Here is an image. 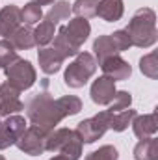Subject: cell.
I'll list each match as a JSON object with an SVG mask.
<instances>
[{
  "mask_svg": "<svg viewBox=\"0 0 158 160\" xmlns=\"http://www.w3.org/2000/svg\"><path fill=\"white\" fill-rule=\"evenodd\" d=\"M7 41L13 45L15 50H30L32 47H36V38H34V30L26 24V26H19Z\"/></svg>",
  "mask_w": 158,
  "mask_h": 160,
  "instance_id": "obj_18",
  "label": "cell"
},
{
  "mask_svg": "<svg viewBox=\"0 0 158 160\" xmlns=\"http://www.w3.org/2000/svg\"><path fill=\"white\" fill-rule=\"evenodd\" d=\"M37 60H39V67L45 75H56L62 69L63 63V56L54 48V47H43L37 52Z\"/></svg>",
  "mask_w": 158,
  "mask_h": 160,
  "instance_id": "obj_15",
  "label": "cell"
},
{
  "mask_svg": "<svg viewBox=\"0 0 158 160\" xmlns=\"http://www.w3.org/2000/svg\"><path fill=\"white\" fill-rule=\"evenodd\" d=\"M71 4L65 2V0H60V2H54V6L48 9V13L45 15L47 21H50L52 24H58L60 21H67L69 15H71Z\"/></svg>",
  "mask_w": 158,
  "mask_h": 160,
  "instance_id": "obj_21",
  "label": "cell"
},
{
  "mask_svg": "<svg viewBox=\"0 0 158 160\" xmlns=\"http://www.w3.org/2000/svg\"><path fill=\"white\" fill-rule=\"evenodd\" d=\"M91 26L87 22V19L82 17H75L69 21V24H65L63 28H60L58 36L54 38V48L63 56H77L80 52V47L86 43V39L89 38Z\"/></svg>",
  "mask_w": 158,
  "mask_h": 160,
  "instance_id": "obj_2",
  "label": "cell"
},
{
  "mask_svg": "<svg viewBox=\"0 0 158 160\" xmlns=\"http://www.w3.org/2000/svg\"><path fill=\"white\" fill-rule=\"evenodd\" d=\"M6 82H9L11 86H15L19 91H24V89H30L36 80H37V75H36V69L34 65L28 62V60H22V58H17L13 63H9L6 69Z\"/></svg>",
  "mask_w": 158,
  "mask_h": 160,
  "instance_id": "obj_7",
  "label": "cell"
},
{
  "mask_svg": "<svg viewBox=\"0 0 158 160\" xmlns=\"http://www.w3.org/2000/svg\"><path fill=\"white\" fill-rule=\"evenodd\" d=\"M17 50L13 48V45L7 39L0 41V69H6L9 63H13L17 60Z\"/></svg>",
  "mask_w": 158,
  "mask_h": 160,
  "instance_id": "obj_26",
  "label": "cell"
},
{
  "mask_svg": "<svg viewBox=\"0 0 158 160\" xmlns=\"http://www.w3.org/2000/svg\"><path fill=\"white\" fill-rule=\"evenodd\" d=\"M134 160H158V140L155 136L140 140L134 147Z\"/></svg>",
  "mask_w": 158,
  "mask_h": 160,
  "instance_id": "obj_19",
  "label": "cell"
},
{
  "mask_svg": "<svg viewBox=\"0 0 158 160\" xmlns=\"http://www.w3.org/2000/svg\"><path fill=\"white\" fill-rule=\"evenodd\" d=\"M50 160H67V158H65V157H60V155H58V157H54V158H50Z\"/></svg>",
  "mask_w": 158,
  "mask_h": 160,
  "instance_id": "obj_30",
  "label": "cell"
},
{
  "mask_svg": "<svg viewBox=\"0 0 158 160\" xmlns=\"http://www.w3.org/2000/svg\"><path fill=\"white\" fill-rule=\"evenodd\" d=\"M108 128H110V112L104 110L89 119L80 121L77 125V134L80 136L82 143H93L99 138H102Z\"/></svg>",
  "mask_w": 158,
  "mask_h": 160,
  "instance_id": "obj_8",
  "label": "cell"
},
{
  "mask_svg": "<svg viewBox=\"0 0 158 160\" xmlns=\"http://www.w3.org/2000/svg\"><path fill=\"white\" fill-rule=\"evenodd\" d=\"M84 160H119V153L114 145H102L97 151L89 153Z\"/></svg>",
  "mask_w": 158,
  "mask_h": 160,
  "instance_id": "obj_27",
  "label": "cell"
},
{
  "mask_svg": "<svg viewBox=\"0 0 158 160\" xmlns=\"http://www.w3.org/2000/svg\"><path fill=\"white\" fill-rule=\"evenodd\" d=\"M97 6H99V0H75V4L71 6V11L77 17L91 19L97 15Z\"/></svg>",
  "mask_w": 158,
  "mask_h": 160,
  "instance_id": "obj_22",
  "label": "cell"
},
{
  "mask_svg": "<svg viewBox=\"0 0 158 160\" xmlns=\"http://www.w3.org/2000/svg\"><path fill=\"white\" fill-rule=\"evenodd\" d=\"M32 2H34V4H37V6H48V4H54V2H56V0H32Z\"/></svg>",
  "mask_w": 158,
  "mask_h": 160,
  "instance_id": "obj_29",
  "label": "cell"
},
{
  "mask_svg": "<svg viewBox=\"0 0 158 160\" xmlns=\"http://www.w3.org/2000/svg\"><path fill=\"white\" fill-rule=\"evenodd\" d=\"M47 136H48V130L41 128L37 125H30V127H26V130L22 132V136L17 140L15 145L24 155L39 157L47 151Z\"/></svg>",
  "mask_w": 158,
  "mask_h": 160,
  "instance_id": "obj_9",
  "label": "cell"
},
{
  "mask_svg": "<svg viewBox=\"0 0 158 160\" xmlns=\"http://www.w3.org/2000/svg\"><path fill=\"white\" fill-rule=\"evenodd\" d=\"M132 130L140 140L151 138L155 136L158 130V119H156V112L153 114H145V116H136L132 119Z\"/></svg>",
  "mask_w": 158,
  "mask_h": 160,
  "instance_id": "obj_16",
  "label": "cell"
},
{
  "mask_svg": "<svg viewBox=\"0 0 158 160\" xmlns=\"http://www.w3.org/2000/svg\"><path fill=\"white\" fill-rule=\"evenodd\" d=\"M41 19H43V11H41L39 6L34 4V2H28V4L21 9V22H26L28 26L39 22Z\"/></svg>",
  "mask_w": 158,
  "mask_h": 160,
  "instance_id": "obj_24",
  "label": "cell"
},
{
  "mask_svg": "<svg viewBox=\"0 0 158 160\" xmlns=\"http://www.w3.org/2000/svg\"><path fill=\"white\" fill-rule=\"evenodd\" d=\"M24 130H26V119L22 116L13 114L0 121V151L15 145Z\"/></svg>",
  "mask_w": 158,
  "mask_h": 160,
  "instance_id": "obj_10",
  "label": "cell"
},
{
  "mask_svg": "<svg viewBox=\"0 0 158 160\" xmlns=\"http://www.w3.org/2000/svg\"><path fill=\"white\" fill-rule=\"evenodd\" d=\"M47 88L48 80L45 78L41 82V89L26 101L24 110L32 125H37L50 132L56 128V125H60L62 119L77 116L82 110V101L75 95H63L60 99H54Z\"/></svg>",
  "mask_w": 158,
  "mask_h": 160,
  "instance_id": "obj_1",
  "label": "cell"
},
{
  "mask_svg": "<svg viewBox=\"0 0 158 160\" xmlns=\"http://www.w3.org/2000/svg\"><path fill=\"white\" fill-rule=\"evenodd\" d=\"M116 91H117V89H116V82L102 75V77H99V78L93 82L89 95H91V101H93L95 104L104 106V104H110V102H112Z\"/></svg>",
  "mask_w": 158,
  "mask_h": 160,
  "instance_id": "obj_13",
  "label": "cell"
},
{
  "mask_svg": "<svg viewBox=\"0 0 158 160\" xmlns=\"http://www.w3.org/2000/svg\"><path fill=\"white\" fill-rule=\"evenodd\" d=\"M125 32L128 34L130 43L134 47H140V48H149L156 43L158 32H156V13L151 9V8H140L128 26L125 28Z\"/></svg>",
  "mask_w": 158,
  "mask_h": 160,
  "instance_id": "obj_3",
  "label": "cell"
},
{
  "mask_svg": "<svg viewBox=\"0 0 158 160\" xmlns=\"http://www.w3.org/2000/svg\"><path fill=\"white\" fill-rule=\"evenodd\" d=\"M132 47L130 38L125 30H117L114 34L108 36H99L97 39L93 41V52H95V62H102L104 58L110 56H117L119 52H125Z\"/></svg>",
  "mask_w": 158,
  "mask_h": 160,
  "instance_id": "obj_6",
  "label": "cell"
},
{
  "mask_svg": "<svg viewBox=\"0 0 158 160\" xmlns=\"http://www.w3.org/2000/svg\"><path fill=\"white\" fill-rule=\"evenodd\" d=\"M140 69L145 77L149 78H158V56L156 52H151V54H145L141 60H140Z\"/></svg>",
  "mask_w": 158,
  "mask_h": 160,
  "instance_id": "obj_25",
  "label": "cell"
},
{
  "mask_svg": "<svg viewBox=\"0 0 158 160\" xmlns=\"http://www.w3.org/2000/svg\"><path fill=\"white\" fill-rule=\"evenodd\" d=\"M21 110H24V102L21 101V91L9 82H4L0 86V116L7 118Z\"/></svg>",
  "mask_w": 158,
  "mask_h": 160,
  "instance_id": "obj_11",
  "label": "cell"
},
{
  "mask_svg": "<svg viewBox=\"0 0 158 160\" xmlns=\"http://www.w3.org/2000/svg\"><path fill=\"white\" fill-rule=\"evenodd\" d=\"M134 118H136V110L132 108H125L121 112H110V128L116 132H123L128 128V125L132 123Z\"/></svg>",
  "mask_w": 158,
  "mask_h": 160,
  "instance_id": "obj_20",
  "label": "cell"
},
{
  "mask_svg": "<svg viewBox=\"0 0 158 160\" xmlns=\"http://www.w3.org/2000/svg\"><path fill=\"white\" fill-rule=\"evenodd\" d=\"M54 28H56V24H52L50 21H41L39 26L34 30V38H36V45H39V47H47L50 41L54 39Z\"/></svg>",
  "mask_w": 158,
  "mask_h": 160,
  "instance_id": "obj_23",
  "label": "cell"
},
{
  "mask_svg": "<svg viewBox=\"0 0 158 160\" xmlns=\"http://www.w3.org/2000/svg\"><path fill=\"white\" fill-rule=\"evenodd\" d=\"M123 13H125L123 0H101L97 6V15L106 22L119 21L123 17Z\"/></svg>",
  "mask_w": 158,
  "mask_h": 160,
  "instance_id": "obj_17",
  "label": "cell"
},
{
  "mask_svg": "<svg viewBox=\"0 0 158 160\" xmlns=\"http://www.w3.org/2000/svg\"><path fill=\"white\" fill-rule=\"evenodd\" d=\"M0 160H6V158H4V157H2V155H0Z\"/></svg>",
  "mask_w": 158,
  "mask_h": 160,
  "instance_id": "obj_31",
  "label": "cell"
},
{
  "mask_svg": "<svg viewBox=\"0 0 158 160\" xmlns=\"http://www.w3.org/2000/svg\"><path fill=\"white\" fill-rule=\"evenodd\" d=\"M130 104H132V95L128 91H116L108 110L110 112H121L125 108H130Z\"/></svg>",
  "mask_w": 158,
  "mask_h": 160,
  "instance_id": "obj_28",
  "label": "cell"
},
{
  "mask_svg": "<svg viewBox=\"0 0 158 160\" xmlns=\"http://www.w3.org/2000/svg\"><path fill=\"white\" fill-rule=\"evenodd\" d=\"M95 71H97V62H95L93 54L78 52L77 58L67 65L65 75H63V82H65V86L78 89V88L86 86V82L95 75Z\"/></svg>",
  "mask_w": 158,
  "mask_h": 160,
  "instance_id": "obj_5",
  "label": "cell"
},
{
  "mask_svg": "<svg viewBox=\"0 0 158 160\" xmlns=\"http://www.w3.org/2000/svg\"><path fill=\"white\" fill-rule=\"evenodd\" d=\"M82 140L77 130L71 128H54L47 136V151L56 153L67 160H78L82 157Z\"/></svg>",
  "mask_w": 158,
  "mask_h": 160,
  "instance_id": "obj_4",
  "label": "cell"
},
{
  "mask_svg": "<svg viewBox=\"0 0 158 160\" xmlns=\"http://www.w3.org/2000/svg\"><path fill=\"white\" fill-rule=\"evenodd\" d=\"M21 26V9L13 4H7L0 9V36L7 39Z\"/></svg>",
  "mask_w": 158,
  "mask_h": 160,
  "instance_id": "obj_14",
  "label": "cell"
},
{
  "mask_svg": "<svg viewBox=\"0 0 158 160\" xmlns=\"http://www.w3.org/2000/svg\"><path fill=\"white\" fill-rule=\"evenodd\" d=\"M101 69L104 73V77L112 78L114 82L119 80H128V77L132 75V67L128 65V62H125L121 56H110V58H104L101 63Z\"/></svg>",
  "mask_w": 158,
  "mask_h": 160,
  "instance_id": "obj_12",
  "label": "cell"
}]
</instances>
